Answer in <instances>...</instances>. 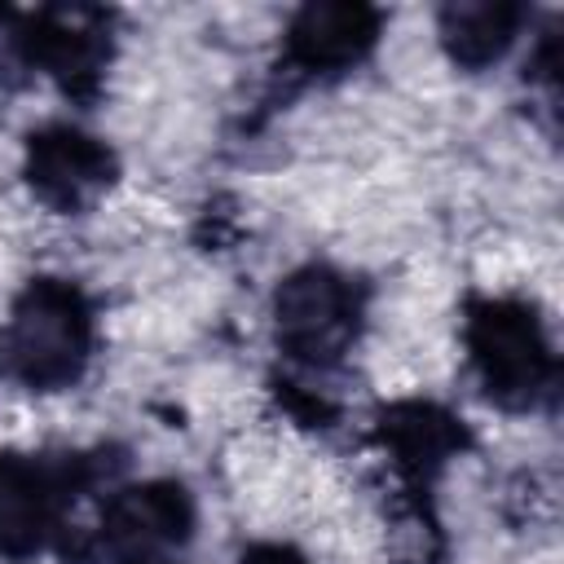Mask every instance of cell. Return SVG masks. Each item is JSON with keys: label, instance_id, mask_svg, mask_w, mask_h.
<instances>
[{"label": "cell", "instance_id": "9c48e42d", "mask_svg": "<svg viewBox=\"0 0 564 564\" xmlns=\"http://www.w3.org/2000/svg\"><path fill=\"white\" fill-rule=\"evenodd\" d=\"M375 432H379V445L388 449L392 467L405 480H427L436 467H445L467 445L463 423L427 401H401V405L383 410Z\"/></svg>", "mask_w": 564, "mask_h": 564}, {"label": "cell", "instance_id": "ba28073f", "mask_svg": "<svg viewBox=\"0 0 564 564\" xmlns=\"http://www.w3.org/2000/svg\"><path fill=\"white\" fill-rule=\"evenodd\" d=\"M379 35V13L370 4H304L291 18L286 31V57L300 70H344L357 57H366V48Z\"/></svg>", "mask_w": 564, "mask_h": 564}, {"label": "cell", "instance_id": "7c38bea8", "mask_svg": "<svg viewBox=\"0 0 564 564\" xmlns=\"http://www.w3.org/2000/svg\"><path fill=\"white\" fill-rule=\"evenodd\" d=\"M242 564H304V555H295L291 546H251Z\"/></svg>", "mask_w": 564, "mask_h": 564}, {"label": "cell", "instance_id": "8992f818", "mask_svg": "<svg viewBox=\"0 0 564 564\" xmlns=\"http://www.w3.org/2000/svg\"><path fill=\"white\" fill-rule=\"evenodd\" d=\"M115 181V154L75 128H44L26 145V185L57 212H79Z\"/></svg>", "mask_w": 564, "mask_h": 564}, {"label": "cell", "instance_id": "5b68a950", "mask_svg": "<svg viewBox=\"0 0 564 564\" xmlns=\"http://www.w3.org/2000/svg\"><path fill=\"white\" fill-rule=\"evenodd\" d=\"M31 53L70 97H93L110 62V13L93 4H53L31 13Z\"/></svg>", "mask_w": 564, "mask_h": 564}, {"label": "cell", "instance_id": "3957f363", "mask_svg": "<svg viewBox=\"0 0 564 564\" xmlns=\"http://www.w3.org/2000/svg\"><path fill=\"white\" fill-rule=\"evenodd\" d=\"M278 344L304 366H330L357 339L361 304L348 278L326 264H308L278 286L273 300Z\"/></svg>", "mask_w": 564, "mask_h": 564}, {"label": "cell", "instance_id": "52a82bcc", "mask_svg": "<svg viewBox=\"0 0 564 564\" xmlns=\"http://www.w3.org/2000/svg\"><path fill=\"white\" fill-rule=\"evenodd\" d=\"M62 494H66L62 471L18 454H0V555L9 560L35 555L57 524Z\"/></svg>", "mask_w": 564, "mask_h": 564}, {"label": "cell", "instance_id": "30bf717a", "mask_svg": "<svg viewBox=\"0 0 564 564\" xmlns=\"http://www.w3.org/2000/svg\"><path fill=\"white\" fill-rule=\"evenodd\" d=\"M520 26V9L507 0H454L441 9V40L458 66H489L507 53Z\"/></svg>", "mask_w": 564, "mask_h": 564}, {"label": "cell", "instance_id": "8fae6325", "mask_svg": "<svg viewBox=\"0 0 564 564\" xmlns=\"http://www.w3.org/2000/svg\"><path fill=\"white\" fill-rule=\"evenodd\" d=\"M35 70L31 53V18L0 4V88H18Z\"/></svg>", "mask_w": 564, "mask_h": 564}, {"label": "cell", "instance_id": "277c9868", "mask_svg": "<svg viewBox=\"0 0 564 564\" xmlns=\"http://www.w3.org/2000/svg\"><path fill=\"white\" fill-rule=\"evenodd\" d=\"M194 529V502L176 480L119 489L101 520V542L123 564H159Z\"/></svg>", "mask_w": 564, "mask_h": 564}, {"label": "cell", "instance_id": "6da1fadb", "mask_svg": "<svg viewBox=\"0 0 564 564\" xmlns=\"http://www.w3.org/2000/svg\"><path fill=\"white\" fill-rule=\"evenodd\" d=\"M93 348V313L88 300L57 278H35L18 304H13V326H9V357L13 370L31 388H66L79 379L84 361Z\"/></svg>", "mask_w": 564, "mask_h": 564}, {"label": "cell", "instance_id": "7a4b0ae2", "mask_svg": "<svg viewBox=\"0 0 564 564\" xmlns=\"http://www.w3.org/2000/svg\"><path fill=\"white\" fill-rule=\"evenodd\" d=\"M467 348H471V361H476L489 397L511 410L533 405L555 379V361H551L542 322L533 317V308H524L516 300L471 304Z\"/></svg>", "mask_w": 564, "mask_h": 564}]
</instances>
